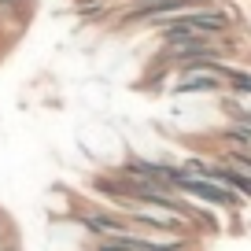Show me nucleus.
<instances>
[{"mask_svg": "<svg viewBox=\"0 0 251 251\" xmlns=\"http://www.w3.org/2000/svg\"><path fill=\"white\" fill-rule=\"evenodd\" d=\"M222 89V63L214 71H192V74H181L174 93H218Z\"/></svg>", "mask_w": 251, "mask_h": 251, "instance_id": "nucleus-3", "label": "nucleus"}, {"mask_svg": "<svg viewBox=\"0 0 251 251\" xmlns=\"http://www.w3.org/2000/svg\"><path fill=\"white\" fill-rule=\"evenodd\" d=\"M222 78H226L229 85L236 89V93L251 96V74H240V71H233V67H222Z\"/></svg>", "mask_w": 251, "mask_h": 251, "instance_id": "nucleus-4", "label": "nucleus"}, {"mask_svg": "<svg viewBox=\"0 0 251 251\" xmlns=\"http://www.w3.org/2000/svg\"><path fill=\"white\" fill-rule=\"evenodd\" d=\"M74 222H78L85 233H93L96 240H111V236H129V233H137L133 222L126 218V214L111 211V207H81V211L74 214Z\"/></svg>", "mask_w": 251, "mask_h": 251, "instance_id": "nucleus-1", "label": "nucleus"}, {"mask_svg": "<svg viewBox=\"0 0 251 251\" xmlns=\"http://www.w3.org/2000/svg\"><path fill=\"white\" fill-rule=\"evenodd\" d=\"M174 188H177V192H185V196L207 200V203H214V207H236V203H244V200L233 196L229 188L214 185V181H207V177H196V174H185V177H181Z\"/></svg>", "mask_w": 251, "mask_h": 251, "instance_id": "nucleus-2", "label": "nucleus"}]
</instances>
